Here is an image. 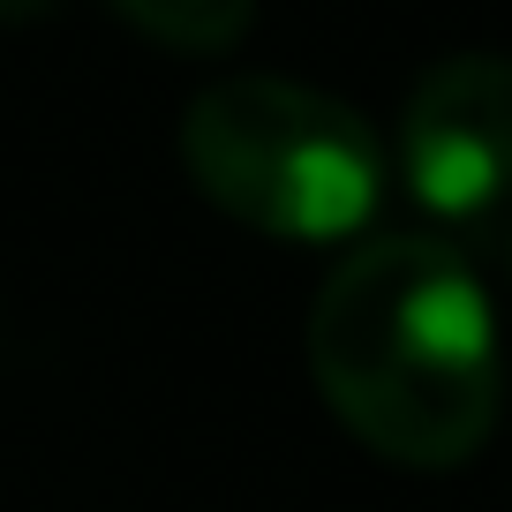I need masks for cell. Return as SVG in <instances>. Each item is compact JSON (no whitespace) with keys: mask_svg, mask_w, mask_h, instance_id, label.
Listing matches in <instances>:
<instances>
[{"mask_svg":"<svg viewBox=\"0 0 512 512\" xmlns=\"http://www.w3.org/2000/svg\"><path fill=\"white\" fill-rule=\"evenodd\" d=\"M309 369L324 407L400 467L475 460L505 400L490 294L437 234H377L339 256L309 309Z\"/></svg>","mask_w":512,"mask_h":512,"instance_id":"1","label":"cell"},{"mask_svg":"<svg viewBox=\"0 0 512 512\" xmlns=\"http://www.w3.org/2000/svg\"><path fill=\"white\" fill-rule=\"evenodd\" d=\"M196 189L272 241H347L384 204L377 128L287 76H219L181 121Z\"/></svg>","mask_w":512,"mask_h":512,"instance_id":"2","label":"cell"},{"mask_svg":"<svg viewBox=\"0 0 512 512\" xmlns=\"http://www.w3.org/2000/svg\"><path fill=\"white\" fill-rule=\"evenodd\" d=\"M400 174L437 219H482L512 196V61L452 53L422 68L400 113Z\"/></svg>","mask_w":512,"mask_h":512,"instance_id":"3","label":"cell"},{"mask_svg":"<svg viewBox=\"0 0 512 512\" xmlns=\"http://www.w3.org/2000/svg\"><path fill=\"white\" fill-rule=\"evenodd\" d=\"M113 16L174 53H234L256 23V0H113Z\"/></svg>","mask_w":512,"mask_h":512,"instance_id":"4","label":"cell"},{"mask_svg":"<svg viewBox=\"0 0 512 512\" xmlns=\"http://www.w3.org/2000/svg\"><path fill=\"white\" fill-rule=\"evenodd\" d=\"M61 0H0V23H38V16H53Z\"/></svg>","mask_w":512,"mask_h":512,"instance_id":"5","label":"cell"}]
</instances>
